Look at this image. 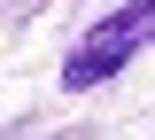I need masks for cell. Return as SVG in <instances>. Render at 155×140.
<instances>
[{"label":"cell","instance_id":"1","mask_svg":"<svg viewBox=\"0 0 155 140\" xmlns=\"http://www.w3.org/2000/svg\"><path fill=\"white\" fill-rule=\"evenodd\" d=\"M140 39H155V0H132V8H116V16H101L85 39L70 47V62H62V86L70 94H85V86L116 78L124 62L140 55Z\"/></svg>","mask_w":155,"mask_h":140}]
</instances>
